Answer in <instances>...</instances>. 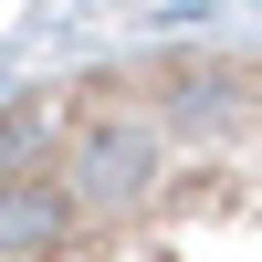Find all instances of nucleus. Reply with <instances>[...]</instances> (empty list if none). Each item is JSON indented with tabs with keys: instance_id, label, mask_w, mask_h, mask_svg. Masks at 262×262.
<instances>
[{
	"instance_id": "nucleus-1",
	"label": "nucleus",
	"mask_w": 262,
	"mask_h": 262,
	"mask_svg": "<svg viewBox=\"0 0 262 262\" xmlns=\"http://www.w3.org/2000/svg\"><path fill=\"white\" fill-rule=\"evenodd\" d=\"M0 262H262V53H158L11 95Z\"/></svg>"
}]
</instances>
